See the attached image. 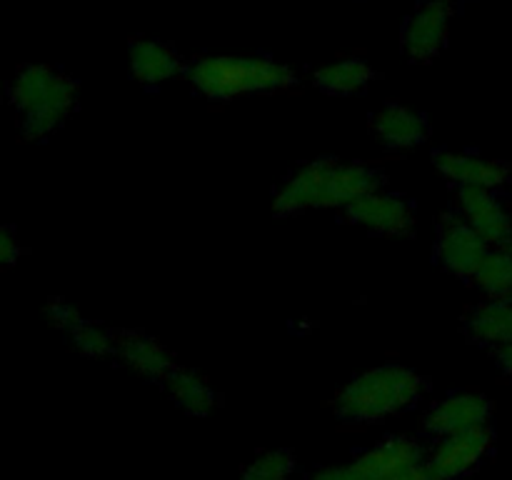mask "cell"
I'll return each mask as SVG.
<instances>
[{"instance_id": "obj_19", "label": "cell", "mask_w": 512, "mask_h": 480, "mask_svg": "<svg viewBox=\"0 0 512 480\" xmlns=\"http://www.w3.org/2000/svg\"><path fill=\"white\" fill-rule=\"evenodd\" d=\"M473 280L488 298L512 300V248H490Z\"/></svg>"}, {"instance_id": "obj_3", "label": "cell", "mask_w": 512, "mask_h": 480, "mask_svg": "<svg viewBox=\"0 0 512 480\" xmlns=\"http://www.w3.org/2000/svg\"><path fill=\"white\" fill-rule=\"evenodd\" d=\"M188 80L215 103L253 93H275L295 85V70L265 55H205L188 68Z\"/></svg>"}, {"instance_id": "obj_16", "label": "cell", "mask_w": 512, "mask_h": 480, "mask_svg": "<svg viewBox=\"0 0 512 480\" xmlns=\"http://www.w3.org/2000/svg\"><path fill=\"white\" fill-rule=\"evenodd\" d=\"M468 335L495 350L512 343V300L490 298L468 315Z\"/></svg>"}, {"instance_id": "obj_15", "label": "cell", "mask_w": 512, "mask_h": 480, "mask_svg": "<svg viewBox=\"0 0 512 480\" xmlns=\"http://www.w3.org/2000/svg\"><path fill=\"white\" fill-rule=\"evenodd\" d=\"M128 63L133 78L140 85H148V88L168 83V80L178 78L183 73L180 55L165 43H160V40H133L128 48Z\"/></svg>"}, {"instance_id": "obj_26", "label": "cell", "mask_w": 512, "mask_h": 480, "mask_svg": "<svg viewBox=\"0 0 512 480\" xmlns=\"http://www.w3.org/2000/svg\"><path fill=\"white\" fill-rule=\"evenodd\" d=\"M495 358H498V365L503 368V373L512 380V343L495 350Z\"/></svg>"}, {"instance_id": "obj_1", "label": "cell", "mask_w": 512, "mask_h": 480, "mask_svg": "<svg viewBox=\"0 0 512 480\" xmlns=\"http://www.w3.org/2000/svg\"><path fill=\"white\" fill-rule=\"evenodd\" d=\"M378 170L363 163H343L335 158H320L295 170L273 195L275 215H295L305 210L348 208L363 195L380 188Z\"/></svg>"}, {"instance_id": "obj_12", "label": "cell", "mask_w": 512, "mask_h": 480, "mask_svg": "<svg viewBox=\"0 0 512 480\" xmlns=\"http://www.w3.org/2000/svg\"><path fill=\"white\" fill-rule=\"evenodd\" d=\"M420 463H423V448L413 438L393 435L360 453L350 468L358 480H388Z\"/></svg>"}, {"instance_id": "obj_14", "label": "cell", "mask_w": 512, "mask_h": 480, "mask_svg": "<svg viewBox=\"0 0 512 480\" xmlns=\"http://www.w3.org/2000/svg\"><path fill=\"white\" fill-rule=\"evenodd\" d=\"M373 133L385 148L408 150L428 138L430 123L420 110L400 103H388L373 115Z\"/></svg>"}, {"instance_id": "obj_17", "label": "cell", "mask_w": 512, "mask_h": 480, "mask_svg": "<svg viewBox=\"0 0 512 480\" xmlns=\"http://www.w3.org/2000/svg\"><path fill=\"white\" fill-rule=\"evenodd\" d=\"M163 383L165 388H168L170 398L175 400V405H178L180 410H185L188 415L203 418V415L213 413V408L218 405L215 390L210 388L208 380L200 373H195V370L178 368V365H175Z\"/></svg>"}, {"instance_id": "obj_21", "label": "cell", "mask_w": 512, "mask_h": 480, "mask_svg": "<svg viewBox=\"0 0 512 480\" xmlns=\"http://www.w3.org/2000/svg\"><path fill=\"white\" fill-rule=\"evenodd\" d=\"M293 470L295 458L290 450H268L243 470L240 480H290Z\"/></svg>"}, {"instance_id": "obj_8", "label": "cell", "mask_w": 512, "mask_h": 480, "mask_svg": "<svg viewBox=\"0 0 512 480\" xmlns=\"http://www.w3.org/2000/svg\"><path fill=\"white\" fill-rule=\"evenodd\" d=\"M345 215L353 225H360L370 233L393 235V238L410 235L415 228V215L408 200L395 193H385L380 188L348 205Z\"/></svg>"}, {"instance_id": "obj_22", "label": "cell", "mask_w": 512, "mask_h": 480, "mask_svg": "<svg viewBox=\"0 0 512 480\" xmlns=\"http://www.w3.org/2000/svg\"><path fill=\"white\" fill-rule=\"evenodd\" d=\"M45 320H48L55 330H60V333L68 335L75 325L83 323V315H80L78 308H75V305H70L68 300L53 298L48 305H45Z\"/></svg>"}, {"instance_id": "obj_13", "label": "cell", "mask_w": 512, "mask_h": 480, "mask_svg": "<svg viewBox=\"0 0 512 480\" xmlns=\"http://www.w3.org/2000/svg\"><path fill=\"white\" fill-rule=\"evenodd\" d=\"M115 358L145 380H165L175 368L173 355L165 350V345L138 330L115 333Z\"/></svg>"}, {"instance_id": "obj_5", "label": "cell", "mask_w": 512, "mask_h": 480, "mask_svg": "<svg viewBox=\"0 0 512 480\" xmlns=\"http://www.w3.org/2000/svg\"><path fill=\"white\" fill-rule=\"evenodd\" d=\"M490 253V245L473 230L460 213H445L438 220L435 258L448 273L458 278H473L480 263Z\"/></svg>"}, {"instance_id": "obj_18", "label": "cell", "mask_w": 512, "mask_h": 480, "mask_svg": "<svg viewBox=\"0 0 512 480\" xmlns=\"http://www.w3.org/2000/svg\"><path fill=\"white\" fill-rule=\"evenodd\" d=\"M375 78V70L360 58L335 60V63L323 65L313 73L315 88L328 95H355L370 85Z\"/></svg>"}, {"instance_id": "obj_11", "label": "cell", "mask_w": 512, "mask_h": 480, "mask_svg": "<svg viewBox=\"0 0 512 480\" xmlns=\"http://www.w3.org/2000/svg\"><path fill=\"white\" fill-rule=\"evenodd\" d=\"M490 415H493V405L485 395L453 393L428 410L423 428L425 433L435 435V438H448L460 430L488 425Z\"/></svg>"}, {"instance_id": "obj_24", "label": "cell", "mask_w": 512, "mask_h": 480, "mask_svg": "<svg viewBox=\"0 0 512 480\" xmlns=\"http://www.w3.org/2000/svg\"><path fill=\"white\" fill-rule=\"evenodd\" d=\"M310 480H358V478H355L353 468H350V465H345V468L318 470V473H315Z\"/></svg>"}, {"instance_id": "obj_6", "label": "cell", "mask_w": 512, "mask_h": 480, "mask_svg": "<svg viewBox=\"0 0 512 480\" xmlns=\"http://www.w3.org/2000/svg\"><path fill=\"white\" fill-rule=\"evenodd\" d=\"M490 448H493L490 425L460 430V433L443 438V443L435 448L425 468H428L433 480H458L463 475L473 473L483 463L485 455L490 453Z\"/></svg>"}, {"instance_id": "obj_20", "label": "cell", "mask_w": 512, "mask_h": 480, "mask_svg": "<svg viewBox=\"0 0 512 480\" xmlns=\"http://www.w3.org/2000/svg\"><path fill=\"white\" fill-rule=\"evenodd\" d=\"M70 345L78 350L85 358H108L115 355V335H110L108 330H103L100 325L90 323L83 318V323L75 325L68 333Z\"/></svg>"}, {"instance_id": "obj_10", "label": "cell", "mask_w": 512, "mask_h": 480, "mask_svg": "<svg viewBox=\"0 0 512 480\" xmlns=\"http://www.w3.org/2000/svg\"><path fill=\"white\" fill-rule=\"evenodd\" d=\"M433 165L440 175L455 183L458 188H488L498 190L510 180V165L503 160L483 158L475 153H458V150H435Z\"/></svg>"}, {"instance_id": "obj_25", "label": "cell", "mask_w": 512, "mask_h": 480, "mask_svg": "<svg viewBox=\"0 0 512 480\" xmlns=\"http://www.w3.org/2000/svg\"><path fill=\"white\" fill-rule=\"evenodd\" d=\"M388 480H433V478H430L425 463H420V465H415V468L405 470V473H400V475H393V478H388Z\"/></svg>"}, {"instance_id": "obj_23", "label": "cell", "mask_w": 512, "mask_h": 480, "mask_svg": "<svg viewBox=\"0 0 512 480\" xmlns=\"http://www.w3.org/2000/svg\"><path fill=\"white\" fill-rule=\"evenodd\" d=\"M20 255H23V248H20L18 233L13 228H0V263L10 268L18 263Z\"/></svg>"}, {"instance_id": "obj_7", "label": "cell", "mask_w": 512, "mask_h": 480, "mask_svg": "<svg viewBox=\"0 0 512 480\" xmlns=\"http://www.w3.org/2000/svg\"><path fill=\"white\" fill-rule=\"evenodd\" d=\"M453 3L450 0H428L420 5L403 28V50L413 63H430L448 45Z\"/></svg>"}, {"instance_id": "obj_2", "label": "cell", "mask_w": 512, "mask_h": 480, "mask_svg": "<svg viewBox=\"0 0 512 480\" xmlns=\"http://www.w3.org/2000/svg\"><path fill=\"white\" fill-rule=\"evenodd\" d=\"M8 98L18 115L20 135L30 143H40L70 118L78 103V83L63 70L30 63L10 80Z\"/></svg>"}, {"instance_id": "obj_4", "label": "cell", "mask_w": 512, "mask_h": 480, "mask_svg": "<svg viewBox=\"0 0 512 480\" xmlns=\"http://www.w3.org/2000/svg\"><path fill=\"white\" fill-rule=\"evenodd\" d=\"M425 390L423 375L405 365H380L355 375L335 398V413L345 423H378L413 408Z\"/></svg>"}, {"instance_id": "obj_9", "label": "cell", "mask_w": 512, "mask_h": 480, "mask_svg": "<svg viewBox=\"0 0 512 480\" xmlns=\"http://www.w3.org/2000/svg\"><path fill=\"white\" fill-rule=\"evenodd\" d=\"M458 213L490 248H512V215L495 190L458 188Z\"/></svg>"}]
</instances>
